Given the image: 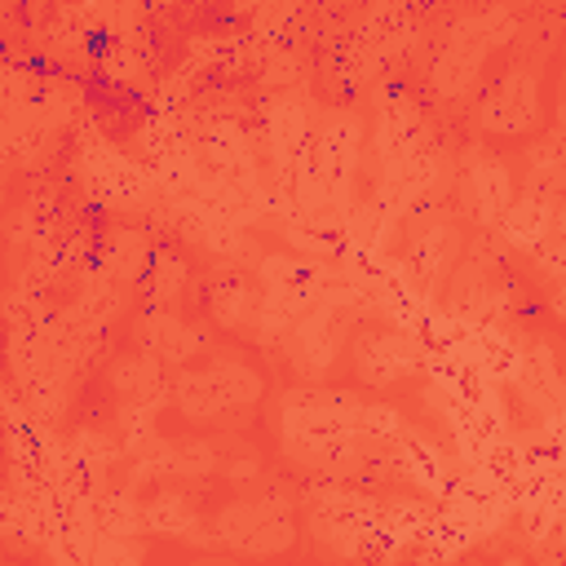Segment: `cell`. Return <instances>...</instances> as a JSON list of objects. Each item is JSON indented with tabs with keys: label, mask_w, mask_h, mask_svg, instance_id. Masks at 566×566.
<instances>
[{
	"label": "cell",
	"mask_w": 566,
	"mask_h": 566,
	"mask_svg": "<svg viewBox=\"0 0 566 566\" xmlns=\"http://www.w3.org/2000/svg\"><path fill=\"white\" fill-rule=\"evenodd\" d=\"M509 203H513L509 164L486 155V150H469L464 155V172H460V212L469 221H478L482 230H495V221L504 217Z\"/></svg>",
	"instance_id": "cell-12"
},
{
	"label": "cell",
	"mask_w": 566,
	"mask_h": 566,
	"mask_svg": "<svg viewBox=\"0 0 566 566\" xmlns=\"http://www.w3.org/2000/svg\"><path fill=\"white\" fill-rule=\"evenodd\" d=\"M66 442V464H71V473L93 491L119 460H124V447L111 438V433H102V429H93V424H84V429H75L71 438H62Z\"/></svg>",
	"instance_id": "cell-22"
},
{
	"label": "cell",
	"mask_w": 566,
	"mask_h": 566,
	"mask_svg": "<svg viewBox=\"0 0 566 566\" xmlns=\"http://www.w3.org/2000/svg\"><path fill=\"white\" fill-rule=\"evenodd\" d=\"M142 526L164 535V539H181V544H195V548H208L212 544V531L203 526V517L190 509L186 495L177 491H164L155 495L150 504H142Z\"/></svg>",
	"instance_id": "cell-19"
},
{
	"label": "cell",
	"mask_w": 566,
	"mask_h": 566,
	"mask_svg": "<svg viewBox=\"0 0 566 566\" xmlns=\"http://www.w3.org/2000/svg\"><path fill=\"white\" fill-rule=\"evenodd\" d=\"M500 239L531 252L539 239L557 234L562 230V199L557 195H544V190H526V195H513V203L504 208V217L495 221Z\"/></svg>",
	"instance_id": "cell-16"
},
{
	"label": "cell",
	"mask_w": 566,
	"mask_h": 566,
	"mask_svg": "<svg viewBox=\"0 0 566 566\" xmlns=\"http://www.w3.org/2000/svg\"><path fill=\"white\" fill-rule=\"evenodd\" d=\"M407 265L411 274L420 279L424 292H438L447 283V274L455 270L460 252H464V234H460V221L442 208V203H429V208H416L411 212V226H407Z\"/></svg>",
	"instance_id": "cell-8"
},
{
	"label": "cell",
	"mask_w": 566,
	"mask_h": 566,
	"mask_svg": "<svg viewBox=\"0 0 566 566\" xmlns=\"http://www.w3.org/2000/svg\"><path fill=\"white\" fill-rule=\"evenodd\" d=\"M261 376L234 358V354H212L208 367H190L168 385V402H177V411L186 420L199 424H230L239 420V411L261 402Z\"/></svg>",
	"instance_id": "cell-5"
},
{
	"label": "cell",
	"mask_w": 566,
	"mask_h": 566,
	"mask_svg": "<svg viewBox=\"0 0 566 566\" xmlns=\"http://www.w3.org/2000/svg\"><path fill=\"white\" fill-rule=\"evenodd\" d=\"M226 478L230 482H252V478H261V460L248 451V455H234L230 464H226Z\"/></svg>",
	"instance_id": "cell-30"
},
{
	"label": "cell",
	"mask_w": 566,
	"mask_h": 566,
	"mask_svg": "<svg viewBox=\"0 0 566 566\" xmlns=\"http://www.w3.org/2000/svg\"><path fill=\"white\" fill-rule=\"evenodd\" d=\"M274 438L296 469L318 478L389 473V451L363 429V398L349 389H287L270 411Z\"/></svg>",
	"instance_id": "cell-1"
},
{
	"label": "cell",
	"mask_w": 566,
	"mask_h": 566,
	"mask_svg": "<svg viewBox=\"0 0 566 566\" xmlns=\"http://www.w3.org/2000/svg\"><path fill=\"white\" fill-rule=\"evenodd\" d=\"M93 522L97 535H142V500L133 491H93Z\"/></svg>",
	"instance_id": "cell-26"
},
{
	"label": "cell",
	"mask_w": 566,
	"mask_h": 566,
	"mask_svg": "<svg viewBox=\"0 0 566 566\" xmlns=\"http://www.w3.org/2000/svg\"><path fill=\"white\" fill-rule=\"evenodd\" d=\"M292 513V495H283V491H270V495H243V500H230L217 517H212V539L217 544H226V548H234V553H243L248 548V539L265 526V522H274V517H287Z\"/></svg>",
	"instance_id": "cell-17"
},
{
	"label": "cell",
	"mask_w": 566,
	"mask_h": 566,
	"mask_svg": "<svg viewBox=\"0 0 566 566\" xmlns=\"http://www.w3.org/2000/svg\"><path fill=\"white\" fill-rule=\"evenodd\" d=\"M217 469V447L208 438H186V442H172V455H168V478H208Z\"/></svg>",
	"instance_id": "cell-28"
},
{
	"label": "cell",
	"mask_w": 566,
	"mask_h": 566,
	"mask_svg": "<svg viewBox=\"0 0 566 566\" xmlns=\"http://www.w3.org/2000/svg\"><path fill=\"white\" fill-rule=\"evenodd\" d=\"M265 155H270V181L283 190L296 172L310 168V128H314V106L310 93L296 88H270L265 106Z\"/></svg>",
	"instance_id": "cell-7"
},
{
	"label": "cell",
	"mask_w": 566,
	"mask_h": 566,
	"mask_svg": "<svg viewBox=\"0 0 566 566\" xmlns=\"http://www.w3.org/2000/svg\"><path fill=\"white\" fill-rule=\"evenodd\" d=\"M186 292V265L177 252H150L146 270H142V296L150 310H168L177 305V296Z\"/></svg>",
	"instance_id": "cell-25"
},
{
	"label": "cell",
	"mask_w": 566,
	"mask_h": 566,
	"mask_svg": "<svg viewBox=\"0 0 566 566\" xmlns=\"http://www.w3.org/2000/svg\"><path fill=\"white\" fill-rule=\"evenodd\" d=\"M389 469L407 478L424 500H447L460 482V464L420 429L402 424V433L389 442Z\"/></svg>",
	"instance_id": "cell-9"
},
{
	"label": "cell",
	"mask_w": 566,
	"mask_h": 566,
	"mask_svg": "<svg viewBox=\"0 0 566 566\" xmlns=\"http://www.w3.org/2000/svg\"><path fill=\"white\" fill-rule=\"evenodd\" d=\"M13 407H18V402H13V394H9L4 385H0V424H4L9 416H13Z\"/></svg>",
	"instance_id": "cell-31"
},
{
	"label": "cell",
	"mask_w": 566,
	"mask_h": 566,
	"mask_svg": "<svg viewBox=\"0 0 566 566\" xmlns=\"http://www.w3.org/2000/svg\"><path fill=\"white\" fill-rule=\"evenodd\" d=\"M4 172H9V164H4V155H0V186H4Z\"/></svg>",
	"instance_id": "cell-32"
},
{
	"label": "cell",
	"mask_w": 566,
	"mask_h": 566,
	"mask_svg": "<svg viewBox=\"0 0 566 566\" xmlns=\"http://www.w3.org/2000/svg\"><path fill=\"white\" fill-rule=\"evenodd\" d=\"M150 252H155V248H150V239H146L142 230L115 226V230H106L102 243L93 248V265L106 270V274L119 279V283H137L142 270H146V261H150Z\"/></svg>",
	"instance_id": "cell-21"
},
{
	"label": "cell",
	"mask_w": 566,
	"mask_h": 566,
	"mask_svg": "<svg viewBox=\"0 0 566 566\" xmlns=\"http://www.w3.org/2000/svg\"><path fill=\"white\" fill-rule=\"evenodd\" d=\"M124 305H128V283L111 279L106 270H97V265L88 261L80 287H75V301H71L57 318H62L66 332L88 336V340H102V336L111 332V323L124 314Z\"/></svg>",
	"instance_id": "cell-13"
},
{
	"label": "cell",
	"mask_w": 566,
	"mask_h": 566,
	"mask_svg": "<svg viewBox=\"0 0 566 566\" xmlns=\"http://www.w3.org/2000/svg\"><path fill=\"white\" fill-rule=\"evenodd\" d=\"M252 274H256L252 332L261 345H279L283 332L292 327V318L318 301L323 279H327V261H314L301 252H265L252 261Z\"/></svg>",
	"instance_id": "cell-3"
},
{
	"label": "cell",
	"mask_w": 566,
	"mask_h": 566,
	"mask_svg": "<svg viewBox=\"0 0 566 566\" xmlns=\"http://www.w3.org/2000/svg\"><path fill=\"white\" fill-rule=\"evenodd\" d=\"M133 336H137V345H142L146 354H155L164 367H181V363H190L195 354H203V345H208V332L195 327V323H186V318H177L172 310H146V314L137 318Z\"/></svg>",
	"instance_id": "cell-15"
},
{
	"label": "cell",
	"mask_w": 566,
	"mask_h": 566,
	"mask_svg": "<svg viewBox=\"0 0 566 566\" xmlns=\"http://www.w3.org/2000/svg\"><path fill=\"white\" fill-rule=\"evenodd\" d=\"M513 35H517V13H513V4H482V9L464 13V18L451 27L447 44L438 49V57H433V66H429L433 93H438L442 102H460V97L478 84V75H482V66H486L491 49H504Z\"/></svg>",
	"instance_id": "cell-2"
},
{
	"label": "cell",
	"mask_w": 566,
	"mask_h": 566,
	"mask_svg": "<svg viewBox=\"0 0 566 566\" xmlns=\"http://www.w3.org/2000/svg\"><path fill=\"white\" fill-rule=\"evenodd\" d=\"M57 230H62V203H57L53 190H31V195L9 212V226H4L9 248H13L18 256H27L31 248L49 243Z\"/></svg>",
	"instance_id": "cell-18"
},
{
	"label": "cell",
	"mask_w": 566,
	"mask_h": 566,
	"mask_svg": "<svg viewBox=\"0 0 566 566\" xmlns=\"http://www.w3.org/2000/svg\"><path fill=\"white\" fill-rule=\"evenodd\" d=\"M535 119H539V71L535 66L504 71V80L478 106V128L482 133H495V137L531 133Z\"/></svg>",
	"instance_id": "cell-10"
},
{
	"label": "cell",
	"mask_w": 566,
	"mask_h": 566,
	"mask_svg": "<svg viewBox=\"0 0 566 566\" xmlns=\"http://www.w3.org/2000/svg\"><path fill=\"white\" fill-rule=\"evenodd\" d=\"M75 177L88 190V199L97 208H155L159 203V177L150 172L146 159L124 155L119 146H111L88 119L80 124V146H75Z\"/></svg>",
	"instance_id": "cell-4"
},
{
	"label": "cell",
	"mask_w": 566,
	"mask_h": 566,
	"mask_svg": "<svg viewBox=\"0 0 566 566\" xmlns=\"http://www.w3.org/2000/svg\"><path fill=\"white\" fill-rule=\"evenodd\" d=\"M261 80H265V88H296L301 84V57L292 53V49H283V44H274V49H265L261 53Z\"/></svg>",
	"instance_id": "cell-29"
},
{
	"label": "cell",
	"mask_w": 566,
	"mask_h": 566,
	"mask_svg": "<svg viewBox=\"0 0 566 566\" xmlns=\"http://www.w3.org/2000/svg\"><path fill=\"white\" fill-rule=\"evenodd\" d=\"M358 150H363V119L349 106H327L314 111V128H310V172L323 186V195L332 199V208L345 217L354 203V168H358Z\"/></svg>",
	"instance_id": "cell-6"
},
{
	"label": "cell",
	"mask_w": 566,
	"mask_h": 566,
	"mask_svg": "<svg viewBox=\"0 0 566 566\" xmlns=\"http://www.w3.org/2000/svg\"><path fill=\"white\" fill-rule=\"evenodd\" d=\"M71 385H75V376L66 367H57V363L44 367V371H35L31 380H22L18 394H22L27 416H35L44 424H57L66 416V407H71Z\"/></svg>",
	"instance_id": "cell-23"
},
{
	"label": "cell",
	"mask_w": 566,
	"mask_h": 566,
	"mask_svg": "<svg viewBox=\"0 0 566 566\" xmlns=\"http://www.w3.org/2000/svg\"><path fill=\"white\" fill-rule=\"evenodd\" d=\"M562 172H566V159H562V133L553 128L548 137L531 142V150H526V181H531V190L557 195V190H562Z\"/></svg>",
	"instance_id": "cell-27"
},
{
	"label": "cell",
	"mask_w": 566,
	"mask_h": 566,
	"mask_svg": "<svg viewBox=\"0 0 566 566\" xmlns=\"http://www.w3.org/2000/svg\"><path fill=\"white\" fill-rule=\"evenodd\" d=\"M208 310H212V323H221L230 332L252 327V318H256V283H248V274H221V279H212Z\"/></svg>",
	"instance_id": "cell-24"
},
{
	"label": "cell",
	"mask_w": 566,
	"mask_h": 566,
	"mask_svg": "<svg viewBox=\"0 0 566 566\" xmlns=\"http://www.w3.org/2000/svg\"><path fill=\"white\" fill-rule=\"evenodd\" d=\"M420 354H424V340L416 332H402V327L363 332L354 340V371L363 385H394L420 371Z\"/></svg>",
	"instance_id": "cell-11"
},
{
	"label": "cell",
	"mask_w": 566,
	"mask_h": 566,
	"mask_svg": "<svg viewBox=\"0 0 566 566\" xmlns=\"http://www.w3.org/2000/svg\"><path fill=\"white\" fill-rule=\"evenodd\" d=\"M195 146H199L203 168H212V172H226V177H239V181L265 177L261 172V159H256V146H252V133L239 119H230V115L208 119L199 128V142Z\"/></svg>",
	"instance_id": "cell-14"
},
{
	"label": "cell",
	"mask_w": 566,
	"mask_h": 566,
	"mask_svg": "<svg viewBox=\"0 0 566 566\" xmlns=\"http://www.w3.org/2000/svg\"><path fill=\"white\" fill-rule=\"evenodd\" d=\"M111 385L119 394V402H168V376H164V363L146 349L137 354H119L111 363Z\"/></svg>",
	"instance_id": "cell-20"
}]
</instances>
